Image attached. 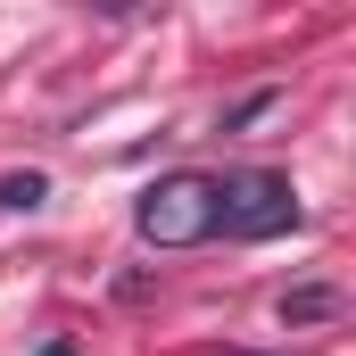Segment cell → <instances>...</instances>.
Wrapping results in <instances>:
<instances>
[{
    "instance_id": "4",
    "label": "cell",
    "mask_w": 356,
    "mask_h": 356,
    "mask_svg": "<svg viewBox=\"0 0 356 356\" xmlns=\"http://www.w3.org/2000/svg\"><path fill=\"white\" fill-rule=\"evenodd\" d=\"M0 207H17V216H33V207H50V175H0Z\"/></svg>"
},
{
    "instance_id": "1",
    "label": "cell",
    "mask_w": 356,
    "mask_h": 356,
    "mask_svg": "<svg viewBox=\"0 0 356 356\" xmlns=\"http://www.w3.org/2000/svg\"><path fill=\"white\" fill-rule=\"evenodd\" d=\"M133 224H141L149 249H199V241L216 232V182H207V175H166V182H149L141 207H133Z\"/></svg>"
},
{
    "instance_id": "2",
    "label": "cell",
    "mask_w": 356,
    "mask_h": 356,
    "mask_svg": "<svg viewBox=\"0 0 356 356\" xmlns=\"http://www.w3.org/2000/svg\"><path fill=\"white\" fill-rule=\"evenodd\" d=\"M290 224H298L290 175L249 166V175H224V182H216V232H232V241H273V232H290Z\"/></svg>"
},
{
    "instance_id": "3",
    "label": "cell",
    "mask_w": 356,
    "mask_h": 356,
    "mask_svg": "<svg viewBox=\"0 0 356 356\" xmlns=\"http://www.w3.org/2000/svg\"><path fill=\"white\" fill-rule=\"evenodd\" d=\"M323 315H340V290H323V282H307V290L282 298V323H323Z\"/></svg>"
},
{
    "instance_id": "6",
    "label": "cell",
    "mask_w": 356,
    "mask_h": 356,
    "mask_svg": "<svg viewBox=\"0 0 356 356\" xmlns=\"http://www.w3.org/2000/svg\"><path fill=\"white\" fill-rule=\"evenodd\" d=\"M75 348H83V340H42V356H75Z\"/></svg>"
},
{
    "instance_id": "5",
    "label": "cell",
    "mask_w": 356,
    "mask_h": 356,
    "mask_svg": "<svg viewBox=\"0 0 356 356\" xmlns=\"http://www.w3.org/2000/svg\"><path fill=\"white\" fill-rule=\"evenodd\" d=\"M273 108V91H249V99H232V108H224V133H241V124H249V116H266Z\"/></svg>"
}]
</instances>
